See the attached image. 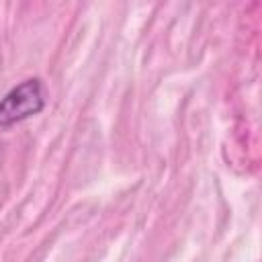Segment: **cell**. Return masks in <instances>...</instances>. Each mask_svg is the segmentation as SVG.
<instances>
[{
	"label": "cell",
	"instance_id": "obj_1",
	"mask_svg": "<svg viewBox=\"0 0 262 262\" xmlns=\"http://www.w3.org/2000/svg\"><path fill=\"white\" fill-rule=\"evenodd\" d=\"M45 96L39 78H29L0 98V127H12L43 111Z\"/></svg>",
	"mask_w": 262,
	"mask_h": 262
}]
</instances>
